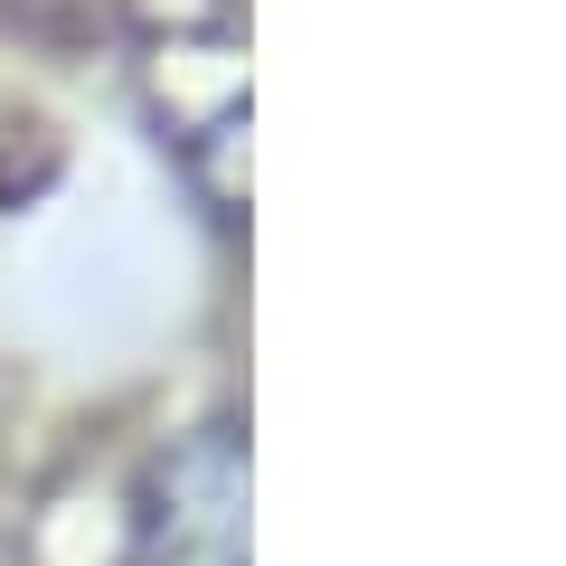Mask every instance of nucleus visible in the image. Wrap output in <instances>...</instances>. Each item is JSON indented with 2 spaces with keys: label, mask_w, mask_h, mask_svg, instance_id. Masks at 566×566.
I'll list each match as a JSON object with an SVG mask.
<instances>
[{
  "label": "nucleus",
  "mask_w": 566,
  "mask_h": 566,
  "mask_svg": "<svg viewBox=\"0 0 566 566\" xmlns=\"http://www.w3.org/2000/svg\"><path fill=\"white\" fill-rule=\"evenodd\" d=\"M133 557L142 566H245V444L208 424L133 491Z\"/></svg>",
  "instance_id": "obj_1"
}]
</instances>
